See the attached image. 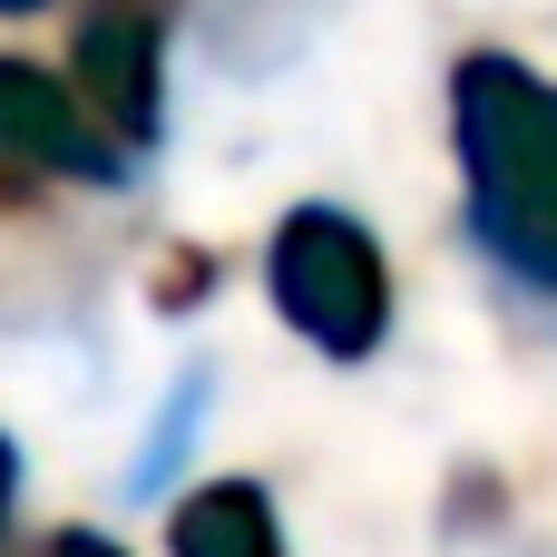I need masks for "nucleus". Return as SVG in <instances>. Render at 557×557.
<instances>
[{
	"instance_id": "obj_1",
	"label": "nucleus",
	"mask_w": 557,
	"mask_h": 557,
	"mask_svg": "<svg viewBox=\"0 0 557 557\" xmlns=\"http://www.w3.org/2000/svg\"><path fill=\"white\" fill-rule=\"evenodd\" d=\"M450 157L480 264L519 304L557 313V78L519 49H470L450 69Z\"/></svg>"
},
{
	"instance_id": "obj_2",
	"label": "nucleus",
	"mask_w": 557,
	"mask_h": 557,
	"mask_svg": "<svg viewBox=\"0 0 557 557\" xmlns=\"http://www.w3.org/2000/svg\"><path fill=\"white\" fill-rule=\"evenodd\" d=\"M264 294L274 313L323 352V362H372L382 333H392V264H382V235L333 206V196H304L284 206V225L264 235Z\"/></svg>"
},
{
	"instance_id": "obj_3",
	"label": "nucleus",
	"mask_w": 557,
	"mask_h": 557,
	"mask_svg": "<svg viewBox=\"0 0 557 557\" xmlns=\"http://www.w3.org/2000/svg\"><path fill=\"white\" fill-rule=\"evenodd\" d=\"M69 88L117 157L166 137V0H88L69 39Z\"/></svg>"
},
{
	"instance_id": "obj_4",
	"label": "nucleus",
	"mask_w": 557,
	"mask_h": 557,
	"mask_svg": "<svg viewBox=\"0 0 557 557\" xmlns=\"http://www.w3.org/2000/svg\"><path fill=\"white\" fill-rule=\"evenodd\" d=\"M137 157H117L78 88L39 59H10L0 49V196H49V186H127Z\"/></svg>"
},
{
	"instance_id": "obj_5",
	"label": "nucleus",
	"mask_w": 557,
	"mask_h": 557,
	"mask_svg": "<svg viewBox=\"0 0 557 557\" xmlns=\"http://www.w3.org/2000/svg\"><path fill=\"white\" fill-rule=\"evenodd\" d=\"M166 548L176 557H284V509L264 480H206L166 509Z\"/></svg>"
},
{
	"instance_id": "obj_6",
	"label": "nucleus",
	"mask_w": 557,
	"mask_h": 557,
	"mask_svg": "<svg viewBox=\"0 0 557 557\" xmlns=\"http://www.w3.org/2000/svg\"><path fill=\"white\" fill-rule=\"evenodd\" d=\"M206 392H215V372L196 362L176 392H166V421H157V441H147V460H137V499H166V460H186V441H196V411H206Z\"/></svg>"
},
{
	"instance_id": "obj_7",
	"label": "nucleus",
	"mask_w": 557,
	"mask_h": 557,
	"mask_svg": "<svg viewBox=\"0 0 557 557\" xmlns=\"http://www.w3.org/2000/svg\"><path fill=\"white\" fill-rule=\"evenodd\" d=\"M29 557H127V548H117L108 529H49V539H39Z\"/></svg>"
},
{
	"instance_id": "obj_8",
	"label": "nucleus",
	"mask_w": 557,
	"mask_h": 557,
	"mask_svg": "<svg viewBox=\"0 0 557 557\" xmlns=\"http://www.w3.org/2000/svg\"><path fill=\"white\" fill-rule=\"evenodd\" d=\"M10 519H20V441L0 431V539H10Z\"/></svg>"
},
{
	"instance_id": "obj_9",
	"label": "nucleus",
	"mask_w": 557,
	"mask_h": 557,
	"mask_svg": "<svg viewBox=\"0 0 557 557\" xmlns=\"http://www.w3.org/2000/svg\"><path fill=\"white\" fill-rule=\"evenodd\" d=\"M29 10H49V0H0V20H29Z\"/></svg>"
}]
</instances>
